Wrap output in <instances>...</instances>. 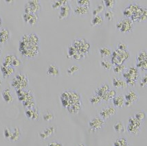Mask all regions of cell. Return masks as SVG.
Returning <instances> with one entry per match:
<instances>
[{
  "label": "cell",
  "instance_id": "1",
  "mask_svg": "<svg viewBox=\"0 0 147 146\" xmlns=\"http://www.w3.org/2000/svg\"><path fill=\"white\" fill-rule=\"evenodd\" d=\"M19 50L26 58H32L36 57L40 52V45L32 43L29 41L28 34H25L19 41Z\"/></svg>",
  "mask_w": 147,
  "mask_h": 146
},
{
  "label": "cell",
  "instance_id": "2",
  "mask_svg": "<svg viewBox=\"0 0 147 146\" xmlns=\"http://www.w3.org/2000/svg\"><path fill=\"white\" fill-rule=\"evenodd\" d=\"M60 99L63 107L65 108L75 104L82 102L80 95L77 91L71 89H67L63 91L61 94Z\"/></svg>",
  "mask_w": 147,
  "mask_h": 146
},
{
  "label": "cell",
  "instance_id": "3",
  "mask_svg": "<svg viewBox=\"0 0 147 146\" xmlns=\"http://www.w3.org/2000/svg\"><path fill=\"white\" fill-rule=\"evenodd\" d=\"M122 74L127 84L131 86H134L136 84L140 77L139 69L136 66L127 68Z\"/></svg>",
  "mask_w": 147,
  "mask_h": 146
},
{
  "label": "cell",
  "instance_id": "4",
  "mask_svg": "<svg viewBox=\"0 0 147 146\" xmlns=\"http://www.w3.org/2000/svg\"><path fill=\"white\" fill-rule=\"evenodd\" d=\"M29 84V79L25 73H18L13 78L11 81V86L15 90L26 89Z\"/></svg>",
  "mask_w": 147,
  "mask_h": 146
},
{
  "label": "cell",
  "instance_id": "5",
  "mask_svg": "<svg viewBox=\"0 0 147 146\" xmlns=\"http://www.w3.org/2000/svg\"><path fill=\"white\" fill-rule=\"evenodd\" d=\"M144 125V121L138 120L134 115L129 118L127 130L132 136H137L140 133L142 128Z\"/></svg>",
  "mask_w": 147,
  "mask_h": 146
},
{
  "label": "cell",
  "instance_id": "6",
  "mask_svg": "<svg viewBox=\"0 0 147 146\" xmlns=\"http://www.w3.org/2000/svg\"><path fill=\"white\" fill-rule=\"evenodd\" d=\"M131 53L129 50L127 51H120L118 49L112 52L111 57V62L113 65H119L125 63L127 60L130 58Z\"/></svg>",
  "mask_w": 147,
  "mask_h": 146
},
{
  "label": "cell",
  "instance_id": "7",
  "mask_svg": "<svg viewBox=\"0 0 147 146\" xmlns=\"http://www.w3.org/2000/svg\"><path fill=\"white\" fill-rule=\"evenodd\" d=\"M115 26L120 32L129 33L134 30V21L131 18L124 17L118 20Z\"/></svg>",
  "mask_w": 147,
  "mask_h": 146
},
{
  "label": "cell",
  "instance_id": "8",
  "mask_svg": "<svg viewBox=\"0 0 147 146\" xmlns=\"http://www.w3.org/2000/svg\"><path fill=\"white\" fill-rule=\"evenodd\" d=\"M71 46L76 48L77 52H80L85 56L88 54L91 48L90 43L87 41V40L82 39V38L74 40L71 43Z\"/></svg>",
  "mask_w": 147,
  "mask_h": 146
},
{
  "label": "cell",
  "instance_id": "9",
  "mask_svg": "<svg viewBox=\"0 0 147 146\" xmlns=\"http://www.w3.org/2000/svg\"><path fill=\"white\" fill-rule=\"evenodd\" d=\"M106 125L105 120L100 116H94L89 121L88 126L91 132H96L101 130Z\"/></svg>",
  "mask_w": 147,
  "mask_h": 146
},
{
  "label": "cell",
  "instance_id": "10",
  "mask_svg": "<svg viewBox=\"0 0 147 146\" xmlns=\"http://www.w3.org/2000/svg\"><path fill=\"white\" fill-rule=\"evenodd\" d=\"M41 8V3L39 0H30L24 5V13L38 14Z\"/></svg>",
  "mask_w": 147,
  "mask_h": 146
},
{
  "label": "cell",
  "instance_id": "11",
  "mask_svg": "<svg viewBox=\"0 0 147 146\" xmlns=\"http://www.w3.org/2000/svg\"><path fill=\"white\" fill-rule=\"evenodd\" d=\"M125 96V106L129 107L136 104L139 100V94L136 90L130 89L124 95Z\"/></svg>",
  "mask_w": 147,
  "mask_h": 146
},
{
  "label": "cell",
  "instance_id": "12",
  "mask_svg": "<svg viewBox=\"0 0 147 146\" xmlns=\"http://www.w3.org/2000/svg\"><path fill=\"white\" fill-rule=\"evenodd\" d=\"M1 65L3 66H10V67H19L22 65V61L17 56L13 54H8L3 58Z\"/></svg>",
  "mask_w": 147,
  "mask_h": 146
},
{
  "label": "cell",
  "instance_id": "13",
  "mask_svg": "<svg viewBox=\"0 0 147 146\" xmlns=\"http://www.w3.org/2000/svg\"><path fill=\"white\" fill-rule=\"evenodd\" d=\"M140 5L138 4V3L133 1L129 3L127 6L122 10V13L124 16H125L127 18H131L135 13H136L138 11V10L140 8Z\"/></svg>",
  "mask_w": 147,
  "mask_h": 146
},
{
  "label": "cell",
  "instance_id": "14",
  "mask_svg": "<svg viewBox=\"0 0 147 146\" xmlns=\"http://www.w3.org/2000/svg\"><path fill=\"white\" fill-rule=\"evenodd\" d=\"M16 93L19 101L22 102V103L27 100L35 99L34 93L32 91V90L28 89H28L26 88V89L16 90Z\"/></svg>",
  "mask_w": 147,
  "mask_h": 146
},
{
  "label": "cell",
  "instance_id": "15",
  "mask_svg": "<svg viewBox=\"0 0 147 146\" xmlns=\"http://www.w3.org/2000/svg\"><path fill=\"white\" fill-rule=\"evenodd\" d=\"M116 113V108L113 106L109 105L101 109L100 111L99 112V116L104 120H106V119L111 118L112 116L115 115Z\"/></svg>",
  "mask_w": 147,
  "mask_h": 146
},
{
  "label": "cell",
  "instance_id": "16",
  "mask_svg": "<svg viewBox=\"0 0 147 146\" xmlns=\"http://www.w3.org/2000/svg\"><path fill=\"white\" fill-rule=\"evenodd\" d=\"M131 19L134 21H147V6H141L140 9L135 13Z\"/></svg>",
  "mask_w": 147,
  "mask_h": 146
},
{
  "label": "cell",
  "instance_id": "17",
  "mask_svg": "<svg viewBox=\"0 0 147 146\" xmlns=\"http://www.w3.org/2000/svg\"><path fill=\"white\" fill-rule=\"evenodd\" d=\"M71 8L70 4H69V1L67 3H65L62 6L59 8V19H65L69 17L71 14Z\"/></svg>",
  "mask_w": 147,
  "mask_h": 146
},
{
  "label": "cell",
  "instance_id": "18",
  "mask_svg": "<svg viewBox=\"0 0 147 146\" xmlns=\"http://www.w3.org/2000/svg\"><path fill=\"white\" fill-rule=\"evenodd\" d=\"M23 19L26 23H28L30 25H34L37 23L39 17L38 14L35 13H24L23 14Z\"/></svg>",
  "mask_w": 147,
  "mask_h": 146
},
{
  "label": "cell",
  "instance_id": "19",
  "mask_svg": "<svg viewBox=\"0 0 147 146\" xmlns=\"http://www.w3.org/2000/svg\"><path fill=\"white\" fill-rule=\"evenodd\" d=\"M56 131H57V128L55 126H48L45 128V129L41 130L38 135H39L40 138L42 140H45L48 139V137H51L52 135H54L56 133Z\"/></svg>",
  "mask_w": 147,
  "mask_h": 146
},
{
  "label": "cell",
  "instance_id": "20",
  "mask_svg": "<svg viewBox=\"0 0 147 146\" xmlns=\"http://www.w3.org/2000/svg\"><path fill=\"white\" fill-rule=\"evenodd\" d=\"M25 115L29 119L38 120L40 118V111L36 107L33 108L26 109Z\"/></svg>",
  "mask_w": 147,
  "mask_h": 146
},
{
  "label": "cell",
  "instance_id": "21",
  "mask_svg": "<svg viewBox=\"0 0 147 146\" xmlns=\"http://www.w3.org/2000/svg\"><path fill=\"white\" fill-rule=\"evenodd\" d=\"M125 96L123 94H117L112 99L113 106L118 108H122L125 106Z\"/></svg>",
  "mask_w": 147,
  "mask_h": 146
},
{
  "label": "cell",
  "instance_id": "22",
  "mask_svg": "<svg viewBox=\"0 0 147 146\" xmlns=\"http://www.w3.org/2000/svg\"><path fill=\"white\" fill-rule=\"evenodd\" d=\"M10 37V32L8 28L1 27L0 28V43H5Z\"/></svg>",
  "mask_w": 147,
  "mask_h": 146
},
{
  "label": "cell",
  "instance_id": "23",
  "mask_svg": "<svg viewBox=\"0 0 147 146\" xmlns=\"http://www.w3.org/2000/svg\"><path fill=\"white\" fill-rule=\"evenodd\" d=\"M0 70H1L3 77L4 78L9 77L15 72V67H10V66H3L2 65L0 67Z\"/></svg>",
  "mask_w": 147,
  "mask_h": 146
},
{
  "label": "cell",
  "instance_id": "24",
  "mask_svg": "<svg viewBox=\"0 0 147 146\" xmlns=\"http://www.w3.org/2000/svg\"><path fill=\"white\" fill-rule=\"evenodd\" d=\"M1 96L6 103H12L14 100L13 95L12 94L11 90L10 88H4L1 93Z\"/></svg>",
  "mask_w": 147,
  "mask_h": 146
},
{
  "label": "cell",
  "instance_id": "25",
  "mask_svg": "<svg viewBox=\"0 0 147 146\" xmlns=\"http://www.w3.org/2000/svg\"><path fill=\"white\" fill-rule=\"evenodd\" d=\"M22 137V131L19 127H15L11 129V136L10 138V141H17L20 139Z\"/></svg>",
  "mask_w": 147,
  "mask_h": 146
},
{
  "label": "cell",
  "instance_id": "26",
  "mask_svg": "<svg viewBox=\"0 0 147 146\" xmlns=\"http://www.w3.org/2000/svg\"><path fill=\"white\" fill-rule=\"evenodd\" d=\"M47 74L52 76H59L60 75V69L56 64H50L47 68Z\"/></svg>",
  "mask_w": 147,
  "mask_h": 146
},
{
  "label": "cell",
  "instance_id": "27",
  "mask_svg": "<svg viewBox=\"0 0 147 146\" xmlns=\"http://www.w3.org/2000/svg\"><path fill=\"white\" fill-rule=\"evenodd\" d=\"M109 89H110L109 84H108V83L105 82L101 84L98 88H96L95 92H94V93H96V94H97L98 95H99V96L102 97L103 95L105 94L107 92L109 91Z\"/></svg>",
  "mask_w": 147,
  "mask_h": 146
},
{
  "label": "cell",
  "instance_id": "28",
  "mask_svg": "<svg viewBox=\"0 0 147 146\" xmlns=\"http://www.w3.org/2000/svg\"><path fill=\"white\" fill-rule=\"evenodd\" d=\"M112 83L113 86L115 88H125L127 86L125 80L118 77L112 78Z\"/></svg>",
  "mask_w": 147,
  "mask_h": 146
},
{
  "label": "cell",
  "instance_id": "29",
  "mask_svg": "<svg viewBox=\"0 0 147 146\" xmlns=\"http://www.w3.org/2000/svg\"><path fill=\"white\" fill-rule=\"evenodd\" d=\"M89 10H90V8L85 6H75L74 8V13L76 15H85L89 13Z\"/></svg>",
  "mask_w": 147,
  "mask_h": 146
},
{
  "label": "cell",
  "instance_id": "30",
  "mask_svg": "<svg viewBox=\"0 0 147 146\" xmlns=\"http://www.w3.org/2000/svg\"><path fill=\"white\" fill-rule=\"evenodd\" d=\"M99 54L102 58H107V57L111 56L112 54V50L111 48L108 46L100 47L98 50Z\"/></svg>",
  "mask_w": 147,
  "mask_h": 146
},
{
  "label": "cell",
  "instance_id": "31",
  "mask_svg": "<svg viewBox=\"0 0 147 146\" xmlns=\"http://www.w3.org/2000/svg\"><path fill=\"white\" fill-rule=\"evenodd\" d=\"M117 95L116 91L115 89H110L102 97V100L104 102H109L110 100H112V99Z\"/></svg>",
  "mask_w": 147,
  "mask_h": 146
},
{
  "label": "cell",
  "instance_id": "32",
  "mask_svg": "<svg viewBox=\"0 0 147 146\" xmlns=\"http://www.w3.org/2000/svg\"><path fill=\"white\" fill-rule=\"evenodd\" d=\"M147 60V51L146 50H142L138 53L136 56V63L142 62Z\"/></svg>",
  "mask_w": 147,
  "mask_h": 146
},
{
  "label": "cell",
  "instance_id": "33",
  "mask_svg": "<svg viewBox=\"0 0 147 146\" xmlns=\"http://www.w3.org/2000/svg\"><path fill=\"white\" fill-rule=\"evenodd\" d=\"M113 146H130L129 143L126 137H120L117 139L113 143Z\"/></svg>",
  "mask_w": 147,
  "mask_h": 146
},
{
  "label": "cell",
  "instance_id": "34",
  "mask_svg": "<svg viewBox=\"0 0 147 146\" xmlns=\"http://www.w3.org/2000/svg\"><path fill=\"white\" fill-rule=\"evenodd\" d=\"M128 67H127V65L125 63H122V64H119V65H115L113 66V72L116 74H122L127 69Z\"/></svg>",
  "mask_w": 147,
  "mask_h": 146
},
{
  "label": "cell",
  "instance_id": "35",
  "mask_svg": "<svg viewBox=\"0 0 147 146\" xmlns=\"http://www.w3.org/2000/svg\"><path fill=\"white\" fill-rule=\"evenodd\" d=\"M113 130L118 133H122L125 132V128L124 123L122 121H117L113 125Z\"/></svg>",
  "mask_w": 147,
  "mask_h": 146
},
{
  "label": "cell",
  "instance_id": "36",
  "mask_svg": "<svg viewBox=\"0 0 147 146\" xmlns=\"http://www.w3.org/2000/svg\"><path fill=\"white\" fill-rule=\"evenodd\" d=\"M103 22H104V19L100 15L94 16L92 17V21H91V23L92 25H100L103 23Z\"/></svg>",
  "mask_w": 147,
  "mask_h": 146
},
{
  "label": "cell",
  "instance_id": "37",
  "mask_svg": "<svg viewBox=\"0 0 147 146\" xmlns=\"http://www.w3.org/2000/svg\"><path fill=\"white\" fill-rule=\"evenodd\" d=\"M28 34V39L29 41L32 43L36 45H40V38L36 33H30Z\"/></svg>",
  "mask_w": 147,
  "mask_h": 146
},
{
  "label": "cell",
  "instance_id": "38",
  "mask_svg": "<svg viewBox=\"0 0 147 146\" xmlns=\"http://www.w3.org/2000/svg\"><path fill=\"white\" fill-rule=\"evenodd\" d=\"M134 116L136 118V119H138V120L144 121L145 119L146 118L147 114L144 111H138L137 112L135 113Z\"/></svg>",
  "mask_w": 147,
  "mask_h": 146
},
{
  "label": "cell",
  "instance_id": "39",
  "mask_svg": "<svg viewBox=\"0 0 147 146\" xmlns=\"http://www.w3.org/2000/svg\"><path fill=\"white\" fill-rule=\"evenodd\" d=\"M102 102V97L99 95H98L96 93H94L90 98V102L93 105H96V104H98Z\"/></svg>",
  "mask_w": 147,
  "mask_h": 146
},
{
  "label": "cell",
  "instance_id": "40",
  "mask_svg": "<svg viewBox=\"0 0 147 146\" xmlns=\"http://www.w3.org/2000/svg\"><path fill=\"white\" fill-rule=\"evenodd\" d=\"M101 67L105 70H109L113 67V64L111 63V61L108 60H102L100 62Z\"/></svg>",
  "mask_w": 147,
  "mask_h": 146
},
{
  "label": "cell",
  "instance_id": "41",
  "mask_svg": "<svg viewBox=\"0 0 147 146\" xmlns=\"http://www.w3.org/2000/svg\"><path fill=\"white\" fill-rule=\"evenodd\" d=\"M67 2V0H55L52 2V8L54 9L60 8L63 5Z\"/></svg>",
  "mask_w": 147,
  "mask_h": 146
},
{
  "label": "cell",
  "instance_id": "42",
  "mask_svg": "<svg viewBox=\"0 0 147 146\" xmlns=\"http://www.w3.org/2000/svg\"><path fill=\"white\" fill-rule=\"evenodd\" d=\"M114 17V13L111 9H107L104 13V17L107 21H111Z\"/></svg>",
  "mask_w": 147,
  "mask_h": 146
},
{
  "label": "cell",
  "instance_id": "43",
  "mask_svg": "<svg viewBox=\"0 0 147 146\" xmlns=\"http://www.w3.org/2000/svg\"><path fill=\"white\" fill-rule=\"evenodd\" d=\"M80 70V67L78 65H73L67 69V73L68 75H73L75 73Z\"/></svg>",
  "mask_w": 147,
  "mask_h": 146
},
{
  "label": "cell",
  "instance_id": "44",
  "mask_svg": "<svg viewBox=\"0 0 147 146\" xmlns=\"http://www.w3.org/2000/svg\"><path fill=\"white\" fill-rule=\"evenodd\" d=\"M104 3V6L106 7L107 9H111L113 7H115L116 4V0H104L102 1Z\"/></svg>",
  "mask_w": 147,
  "mask_h": 146
},
{
  "label": "cell",
  "instance_id": "45",
  "mask_svg": "<svg viewBox=\"0 0 147 146\" xmlns=\"http://www.w3.org/2000/svg\"><path fill=\"white\" fill-rule=\"evenodd\" d=\"M103 10H104V5H102V4L98 5V6H96L95 8L93 9L92 15H94V16H95V15H99V13H101Z\"/></svg>",
  "mask_w": 147,
  "mask_h": 146
},
{
  "label": "cell",
  "instance_id": "46",
  "mask_svg": "<svg viewBox=\"0 0 147 146\" xmlns=\"http://www.w3.org/2000/svg\"><path fill=\"white\" fill-rule=\"evenodd\" d=\"M43 118L45 121H49L52 120V119L55 118V115H54V113L52 112V111H47L44 115H43Z\"/></svg>",
  "mask_w": 147,
  "mask_h": 146
},
{
  "label": "cell",
  "instance_id": "47",
  "mask_svg": "<svg viewBox=\"0 0 147 146\" xmlns=\"http://www.w3.org/2000/svg\"><path fill=\"white\" fill-rule=\"evenodd\" d=\"M120 51H127L129 50V46L127 43L124 41H120L118 43V48Z\"/></svg>",
  "mask_w": 147,
  "mask_h": 146
},
{
  "label": "cell",
  "instance_id": "48",
  "mask_svg": "<svg viewBox=\"0 0 147 146\" xmlns=\"http://www.w3.org/2000/svg\"><path fill=\"white\" fill-rule=\"evenodd\" d=\"M76 52L77 50H76V48L71 46V44L67 48V57L68 58H72Z\"/></svg>",
  "mask_w": 147,
  "mask_h": 146
},
{
  "label": "cell",
  "instance_id": "49",
  "mask_svg": "<svg viewBox=\"0 0 147 146\" xmlns=\"http://www.w3.org/2000/svg\"><path fill=\"white\" fill-rule=\"evenodd\" d=\"M76 3L77 4L79 5V6L88 7V8H90L91 6L90 0H77Z\"/></svg>",
  "mask_w": 147,
  "mask_h": 146
},
{
  "label": "cell",
  "instance_id": "50",
  "mask_svg": "<svg viewBox=\"0 0 147 146\" xmlns=\"http://www.w3.org/2000/svg\"><path fill=\"white\" fill-rule=\"evenodd\" d=\"M3 136H4L5 139L9 141L10 136H11V129L8 127H5L4 129H3Z\"/></svg>",
  "mask_w": 147,
  "mask_h": 146
},
{
  "label": "cell",
  "instance_id": "51",
  "mask_svg": "<svg viewBox=\"0 0 147 146\" xmlns=\"http://www.w3.org/2000/svg\"><path fill=\"white\" fill-rule=\"evenodd\" d=\"M140 85L142 87H147V72L145 73L143 77L141 78Z\"/></svg>",
  "mask_w": 147,
  "mask_h": 146
},
{
  "label": "cell",
  "instance_id": "52",
  "mask_svg": "<svg viewBox=\"0 0 147 146\" xmlns=\"http://www.w3.org/2000/svg\"><path fill=\"white\" fill-rule=\"evenodd\" d=\"M47 146H63L61 142L59 141H52L49 143Z\"/></svg>",
  "mask_w": 147,
  "mask_h": 146
},
{
  "label": "cell",
  "instance_id": "53",
  "mask_svg": "<svg viewBox=\"0 0 147 146\" xmlns=\"http://www.w3.org/2000/svg\"><path fill=\"white\" fill-rule=\"evenodd\" d=\"M1 24H2V19H1V16H0V28H1Z\"/></svg>",
  "mask_w": 147,
  "mask_h": 146
},
{
  "label": "cell",
  "instance_id": "54",
  "mask_svg": "<svg viewBox=\"0 0 147 146\" xmlns=\"http://www.w3.org/2000/svg\"><path fill=\"white\" fill-rule=\"evenodd\" d=\"M5 1H6V3H13V2H14L13 1H7V0H6Z\"/></svg>",
  "mask_w": 147,
  "mask_h": 146
},
{
  "label": "cell",
  "instance_id": "55",
  "mask_svg": "<svg viewBox=\"0 0 147 146\" xmlns=\"http://www.w3.org/2000/svg\"><path fill=\"white\" fill-rule=\"evenodd\" d=\"M1 84H2V79L0 78V86H1Z\"/></svg>",
  "mask_w": 147,
  "mask_h": 146
},
{
  "label": "cell",
  "instance_id": "56",
  "mask_svg": "<svg viewBox=\"0 0 147 146\" xmlns=\"http://www.w3.org/2000/svg\"><path fill=\"white\" fill-rule=\"evenodd\" d=\"M78 146H85V145H84L83 143H80L79 145H78Z\"/></svg>",
  "mask_w": 147,
  "mask_h": 146
},
{
  "label": "cell",
  "instance_id": "57",
  "mask_svg": "<svg viewBox=\"0 0 147 146\" xmlns=\"http://www.w3.org/2000/svg\"><path fill=\"white\" fill-rule=\"evenodd\" d=\"M1 47L0 46V54H1Z\"/></svg>",
  "mask_w": 147,
  "mask_h": 146
}]
</instances>
